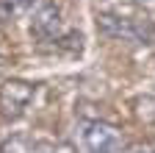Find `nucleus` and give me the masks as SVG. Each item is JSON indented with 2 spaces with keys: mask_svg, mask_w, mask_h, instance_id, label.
Listing matches in <instances>:
<instances>
[{
  "mask_svg": "<svg viewBox=\"0 0 155 153\" xmlns=\"http://www.w3.org/2000/svg\"><path fill=\"white\" fill-rule=\"evenodd\" d=\"M0 153H33V142L25 134H11L8 139L0 142Z\"/></svg>",
  "mask_w": 155,
  "mask_h": 153,
  "instance_id": "6",
  "label": "nucleus"
},
{
  "mask_svg": "<svg viewBox=\"0 0 155 153\" xmlns=\"http://www.w3.org/2000/svg\"><path fill=\"white\" fill-rule=\"evenodd\" d=\"M97 31L111 39H125L136 45H147L155 36V25L150 20H136V17H122L114 11H100L97 14Z\"/></svg>",
  "mask_w": 155,
  "mask_h": 153,
  "instance_id": "1",
  "label": "nucleus"
},
{
  "mask_svg": "<svg viewBox=\"0 0 155 153\" xmlns=\"http://www.w3.org/2000/svg\"><path fill=\"white\" fill-rule=\"evenodd\" d=\"M31 9H33V0H0V23L19 20Z\"/></svg>",
  "mask_w": 155,
  "mask_h": 153,
  "instance_id": "5",
  "label": "nucleus"
},
{
  "mask_svg": "<svg viewBox=\"0 0 155 153\" xmlns=\"http://www.w3.org/2000/svg\"><path fill=\"white\" fill-rule=\"evenodd\" d=\"M58 50H67V53H81L83 50V33H78V31H67L58 36V42H55Z\"/></svg>",
  "mask_w": 155,
  "mask_h": 153,
  "instance_id": "7",
  "label": "nucleus"
},
{
  "mask_svg": "<svg viewBox=\"0 0 155 153\" xmlns=\"http://www.w3.org/2000/svg\"><path fill=\"white\" fill-rule=\"evenodd\" d=\"M36 98V86L22 78H8L0 84V114L6 120H17L31 109Z\"/></svg>",
  "mask_w": 155,
  "mask_h": 153,
  "instance_id": "2",
  "label": "nucleus"
},
{
  "mask_svg": "<svg viewBox=\"0 0 155 153\" xmlns=\"http://www.w3.org/2000/svg\"><path fill=\"white\" fill-rule=\"evenodd\" d=\"M31 33L33 39H39L42 45H55L58 36L64 33V23H61V9L55 3H45L39 6L31 23Z\"/></svg>",
  "mask_w": 155,
  "mask_h": 153,
  "instance_id": "4",
  "label": "nucleus"
},
{
  "mask_svg": "<svg viewBox=\"0 0 155 153\" xmlns=\"http://www.w3.org/2000/svg\"><path fill=\"white\" fill-rule=\"evenodd\" d=\"M136 3L144 6V9H152V6H155V0H136Z\"/></svg>",
  "mask_w": 155,
  "mask_h": 153,
  "instance_id": "8",
  "label": "nucleus"
},
{
  "mask_svg": "<svg viewBox=\"0 0 155 153\" xmlns=\"http://www.w3.org/2000/svg\"><path fill=\"white\" fill-rule=\"evenodd\" d=\"M81 142H83L86 153H122V134H119V128L111 125V123H103V120L83 123Z\"/></svg>",
  "mask_w": 155,
  "mask_h": 153,
  "instance_id": "3",
  "label": "nucleus"
}]
</instances>
